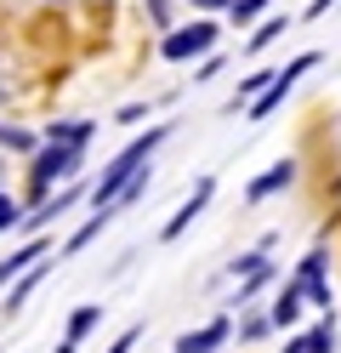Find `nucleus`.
Here are the masks:
<instances>
[{"instance_id":"obj_1","label":"nucleus","mask_w":341,"mask_h":353,"mask_svg":"<svg viewBox=\"0 0 341 353\" xmlns=\"http://www.w3.org/2000/svg\"><path fill=\"white\" fill-rule=\"evenodd\" d=\"M171 131H176L171 120H159V125H148V131H143V137H131V143H125V148H120V154H114V160L103 165V176L91 183L85 205H91V211L114 205V200H120V188H125V183H131V176L143 171L148 160H154V148H159V143H171Z\"/></svg>"},{"instance_id":"obj_2","label":"nucleus","mask_w":341,"mask_h":353,"mask_svg":"<svg viewBox=\"0 0 341 353\" xmlns=\"http://www.w3.org/2000/svg\"><path fill=\"white\" fill-rule=\"evenodd\" d=\"M85 165V148L80 143H45L29 154V200L23 205H40L45 194H57L63 183H74V171Z\"/></svg>"},{"instance_id":"obj_3","label":"nucleus","mask_w":341,"mask_h":353,"mask_svg":"<svg viewBox=\"0 0 341 353\" xmlns=\"http://www.w3.org/2000/svg\"><path fill=\"white\" fill-rule=\"evenodd\" d=\"M318 63H324V52H302V57H290L285 69L273 74V80L262 85L256 97H250V108H245V120H267V114H279V108H285V97L296 92V80H302V74H313Z\"/></svg>"},{"instance_id":"obj_4","label":"nucleus","mask_w":341,"mask_h":353,"mask_svg":"<svg viewBox=\"0 0 341 353\" xmlns=\"http://www.w3.org/2000/svg\"><path fill=\"white\" fill-rule=\"evenodd\" d=\"M205 52H216V23L211 17H194V23H176L171 34H159V63H194Z\"/></svg>"},{"instance_id":"obj_5","label":"nucleus","mask_w":341,"mask_h":353,"mask_svg":"<svg viewBox=\"0 0 341 353\" xmlns=\"http://www.w3.org/2000/svg\"><path fill=\"white\" fill-rule=\"evenodd\" d=\"M296 291H302V302L335 314V302H330V245H313L302 262H296Z\"/></svg>"},{"instance_id":"obj_6","label":"nucleus","mask_w":341,"mask_h":353,"mask_svg":"<svg viewBox=\"0 0 341 353\" xmlns=\"http://www.w3.org/2000/svg\"><path fill=\"white\" fill-rule=\"evenodd\" d=\"M296 176H302V160H296V154L273 160L267 171H256V176L245 183V205H262V200H273V194H290V188H296Z\"/></svg>"},{"instance_id":"obj_7","label":"nucleus","mask_w":341,"mask_h":353,"mask_svg":"<svg viewBox=\"0 0 341 353\" xmlns=\"http://www.w3.org/2000/svg\"><path fill=\"white\" fill-rule=\"evenodd\" d=\"M211 194H216V176H199V183H194V194H188V200H182V205L165 216V228H159V245H176V239L194 228V216H205Z\"/></svg>"},{"instance_id":"obj_8","label":"nucleus","mask_w":341,"mask_h":353,"mask_svg":"<svg viewBox=\"0 0 341 353\" xmlns=\"http://www.w3.org/2000/svg\"><path fill=\"white\" fill-rule=\"evenodd\" d=\"M52 251V239H23V245L12 251V256H0V291H6V285L23 274V268H34V262Z\"/></svg>"},{"instance_id":"obj_9","label":"nucleus","mask_w":341,"mask_h":353,"mask_svg":"<svg viewBox=\"0 0 341 353\" xmlns=\"http://www.w3.org/2000/svg\"><path fill=\"white\" fill-rule=\"evenodd\" d=\"M45 274H52V256H40V262H34V268H23V274L12 279V291H6V296H0V307H6V314H17V307H23V302H29V296H34V285H40Z\"/></svg>"},{"instance_id":"obj_10","label":"nucleus","mask_w":341,"mask_h":353,"mask_svg":"<svg viewBox=\"0 0 341 353\" xmlns=\"http://www.w3.org/2000/svg\"><path fill=\"white\" fill-rule=\"evenodd\" d=\"M108 223H114V205H103V211H91V216H85V228H74V234H68L57 256H80V251H85V245H91V239H97V234H103Z\"/></svg>"},{"instance_id":"obj_11","label":"nucleus","mask_w":341,"mask_h":353,"mask_svg":"<svg viewBox=\"0 0 341 353\" xmlns=\"http://www.w3.org/2000/svg\"><path fill=\"white\" fill-rule=\"evenodd\" d=\"M296 319H302V291H296V279H290L285 291L273 296V307H267V325H273V330H290Z\"/></svg>"},{"instance_id":"obj_12","label":"nucleus","mask_w":341,"mask_h":353,"mask_svg":"<svg viewBox=\"0 0 341 353\" xmlns=\"http://www.w3.org/2000/svg\"><path fill=\"white\" fill-rule=\"evenodd\" d=\"M40 137H45V143H80V148H85L91 137H97V120H52Z\"/></svg>"},{"instance_id":"obj_13","label":"nucleus","mask_w":341,"mask_h":353,"mask_svg":"<svg viewBox=\"0 0 341 353\" xmlns=\"http://www.w3.org/2000/svg\"><path fill=\"white\" fill-rule=\"evenodd\" d=\"M227 330H234V319L227 314H216L205 330H194V336H182V347H194V353H216L222 342H227Z\"/></svg>"},{"instance_id":"obj_14","label":"nucleus","mask_w":341,"mask_h":353,"mask_svg":"<svg viewBox=\"0 0 341 353\" xmlns=\"http://www.w3.org/2000/svg\"><path fill=\"white\" fill-rule=\"evenodd\" d=\"M97 325H103V307H97V302H80L74 314H68V336H63V342H74V347H80Z\"/></svg>"},{"instance_id":"obj_15","label":"nucleus","mask_w":341,"mask_h":353,"mask_svg":"<svg viewBox=\"0 0 341 353\" xmlns=\"http://www.w3.org/2000/svg\"><path fill=\"white\" fill-rule=\"evenodd\" d=\"M40 148V137L29 125H12V120H0V154H34Z\"/></svg>"},{"instance_id":"obj_16","label":"nucleus","mask_w":341,"mask_h":353,"mask_svg":"<svg viewBox=\"0 0 341 353\" xmlns=\"http://www.w3.org/2000/svg\"><path fill=\"white\" fill-rule=\"evenodd\" d=\"M302 353H335V314H324V319L302 336Z\"/></svg>"},{"instance_id":"obj_17","label":"nucleus","mask_w":341,"mask_h":353,"mask_svg":"<svg viewBox=\"0 0 341 353\" xmlns=\"http://www.w3.org/2000/svg\"><path fill=\"white\" fill-rule=\"evenodd\" d=\"M290 29V17L279 12V17H267V23H256V29H250V52H262V46H273V40H279Z\"/></svg>"},{"instance_id":"obj_18","label":"nucleus","mask_w":341,"mask_h":353,"mask_svg":"<svg viewBox=\"0 0 341 353\" xmlns=\"http://www.w3.org/2000/svg\"><path fill=\"white\" fill-rule=\"evenodd\" d=\"M267 6H273V0H227V23H239V29H245V23H256Z\"/></svg>"},{"instance_id":"obj_19","label":"nucleus","mask_w":341,"mask_h":353,"mask_svg":"<svg viewBox=\"0 0 341 353\" xmlns=\"http://www.w3.org/2000/svg\"><path fill=\"white\" fill-rule=\"evenodd\" d=\"M23 216H29V205H23V200H12V194L0 188V234H12V228H23Z\"/></svg>"},{"instance_id":"obj_20","label":"nucleus","mask_w":341,"mask_h":353,"mask_svg":"<svg viewBox=\"0 0 341 353\" xmlns=\"http://www.w3.org/2000/svg\"><path fill=\"white\" fill-rule=\"evenodd\" d=\"M262 268H273V262H267V251H245V256H234V262H227V274H234V279H250V274H262Z\"/></svg>"},{"instance_id":"obj_21","label":"nucleus","mask_w":341,"mask_h":353,"mask_svg":"<svg viewBox=\"0 0 341 353\" xmlns=\"http://www.w3.org/2000/svg\"><path fill=\"white\" fill-rule=\"evenodd\" d=\"M148 23H154L159 34H171V29H176V6H171V0H148Z\"/></svg>"},{"instance_id":"obj_22","label":"nucleus","mask_w":341,"mask_h":353,"mask_svg":"<svg viewBox=\"0 0 341 353\" xmlns=\"http://www.w3.org/2000/svg\"><path fill=\"white\" fill-rule=\"evenodd\" d=\"M148 108H154V103H120V108H114V120H120V125H136V120H148Z\"/></svg>"},{"instance_id":"obj_23","label":"nucleus","mask_w":341,"mask_h":353,"mask_svg":"<svg viewBox=\"0 0 341 353\" xmlns=\"http://www.w3.org/2000/svg\"><path fill=\"white\" fill-rule=\"evenodd\" d=\"M222 69H227V57H222V52H205V63L194 69V80H216Z\"/></svg>"},{"instance_id":"obj_24","label":"nucleus","mask_w":341,"mask_h":353,"mask_svg":"<svg viewBox=\"0 0 341 353\" xmlns=\"http://www.w3.org/2000/svg\"><path fill=\"white\" fill-rule=\"evenodd\" d=\"M267 330H273V325H267V314H250V319L239 325V336H245V342H262Z\"/></svg>"},{"instance_id":"obj_25","label":"nucleus","mask_w":341,"mask_h":353,"mask_svg":"<svg viewBox=\"0 0 341 353\" xmlns=\"http://www.w3.org/2000/svg\"><path fill=\"white\" fill-rule=\"evenodd\" d=\"M136 336H143V330H136V325H131V330H120V342H114L108 353H131V347H136Z\"/></svg>"},{"instance_id":"obj_26","label":"nucleus","mask_w":341,"mask_h":353,"mask_svg":"<svg viewBox=\"0 0 341 353\" xmlns=\"http://www.w3.org/2000/svg\"><path fill=\"white\" fill-rule=\"evenodd\" d=\"M330 6H341V0H313V6H307V23H318V17H330Z\"/></svg>"},{"instance_id":"obj_27","label":"nucleus","mask_w":341,"mask_h":353,"mask_svg":"<svg viewBox=\"0 0 341 353\" xmlns=\"http://www.w3.org/2000/svg\"><path fill=\"white\" fill-rule=\"evenodd\" d=\"M188 6H199V12H227V0H188Z\"/></svg>"},{"instance_id":"obj_28","label":"nucleus","mask_w":341,"mask_h":353,"mask_svg":"<svg viewBox=\"0 0 341 353\" xmlns=\"http://www.w3.org/2000/svg\"><path fill=\"white\" fill-rule=\"evenodd\" d=\"M6 92H12V85H6V74H0V103H6Z\"/></svg>"},{"instance_id":"obj_29","label":"nucleus","mask_w":341,"mask_h":353,"mask_svg":"<svg viewBox=\"0 0 341 353\" xmlns=\"http://www.w3.org/2000/svg\"><path fill=\"white\" fill-rule=\"evenodd\" d=\"M335 216H341V183H335Z\"/></svg>"},{"instance_id":"obj_30","label":"nucleus","mask_w":341,"mask_h":353,"mask_svg":"<svg viewBox=\"0 0 341 353\" xmlns=\"http://www.w3.org/2000/svg\"><path fill=\"white\" fill-rule=\"evenodd\" d=\"M57 353H74V342H63V347H57Z\"/></svg>"},{"instance_id":"obj_31","label":"nucleus","mask_w":341,"mask_h":353,"mask_svg":"<svg viewBox=\"0 0 341 353\" xmlns=\"http://www.w3.org/2000/svg\"><path fill=\"white\" fill-rule=\"evenodd\" d=\"M0 176H6V154H0Z\"/></svg>"},{"instance_id":"obj_32","label":"nucleus","mask_w":341,"mask_h":353,"mask_svg":"<svg viewBox=\"0 0 341 353\" xmlns=\"http://www.w3.org/2000/svg\"><path fill=\"white\" fill-rule=\"evenodd\" d=\"M176 353H194V347H182V342H176Z\"/></svg>"}]
</instances>
